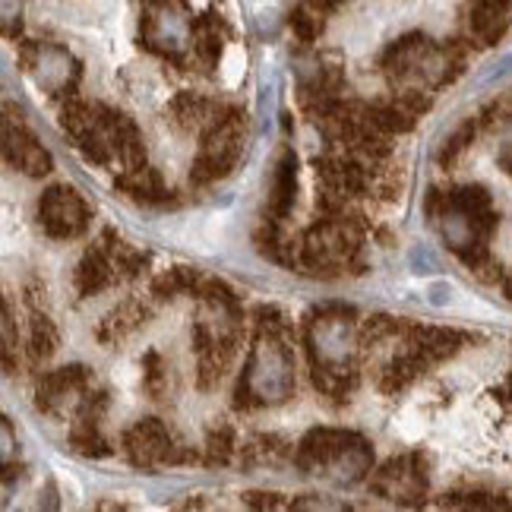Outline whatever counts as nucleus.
Segmentation results:
<instances>
[{"mask_svg": "<svg viewBox=\"0 0 512 512\" xmlns=\"http://www.w3.org/2000/svg\"><path fill=\"white\" fill-rule=\"evenodd\" d=\"M200 149L193 159V184H215L228 177L244 152V114L238 108H215L200 127Z\"/></svg>", "mask_w": 512, "mask_h": 512, "instance_id": "1", "label": "nucleus"}, {"mask_svg": "<svg viewBox=\"0 0 512 512\" xmlns=\"http://www.w3.org/2000/svg\"><path fill=\"white\" fill-rule=\"evenodd\" d=\"M358 253H361V231L354 228L351 219H345V212H339L317 222L304 234L294 260L317 275H336L358 263Z\"/></svg>", "mask_w": 512, "mask_h": 512, "instance_id": "2", "label": "nucleus"}, {"mask_svg": "<svg viewBox=\"0 0 512 512\" xmlns=\"http://www.w3.org/2000/svg\"><path fill=\"white\" fill-rule=\"evenodd\" d=\"M0 162L29 177H45L54 168L51 152L35 140V133L26 127L16 108L0 111Z\"/></svg>", "mask_w": 512, "mask_h": 512, "instance_id": "3", "label": "nucleus"}, {"mask_svg": "<svg viewBox=\"0 0 512 512\" xmlns=\"http://www.w3.org/2000/svg\"><path fill=\"white\" fill-rule=\"evenodd\" d=\"M89 219H92L89 203L67 184L48 187L42 193V200H38V222H42L45 234H51L57 241H73L86 234Z\"/></svg>", "mask_w": 512, "mask_h": 512, "instance_id": "4", "label": "nucleus"}, {"mask_svg": "<svg viewBox=\"0 0 512 512\" xmlns=\"http://www.w3.org/2000/svg\"><path fill=\"white\" fill-rule=\"evenodd\" d=\"M361 452H367L364 440H358L354 433L332 430V427H317L298 443L294 462H298V468L304 471V475H326L332 465L348 462L354 456H361Z\"/></svg>", "mask_w": 512, "mask_h": 512, "instance_id": "5", "label": "nucleus"}, {"mask_svg": "<svg viewBox=\"0 0 512 512\" xmlns=\"http://www.w3.org/2000/svg\"><path fill=\"white\" fill-rule=\"evenodd\" d=\"M427 462L418 452H408V456H399L386 462L377 478L370 481L373 494L383 497V500H392V503H421L424 494H427Z\"/></svg>", "mask_w": 512, "mask_h": 512, "instance_id": "6", "label": "nucleus"}, {"mask_svg": "<svg viewBox=\"0 0 512 512\" xmlns=\"http://www.w3.org/2000/svg\"><path fill=\"white\" fill-rule=\"evenodd\" d=\"M124 452H127V459L140 468H159V465L181 462V446L174 443L171 430L159 418L136 421L124 433Z\"/></svg>", "mask_w": 512, "mask_h": 512, "instance_id": "7", "label": "nucleus"}, {"mask_svg": "<svg viewBox=\"0 0 512 512\" xmlns=\"http://www.w3.org/2000/svg\"><path fill=\"white\" fill-rule=\"evenodd\" d=\"M468 42L478 48L497 45L509 29V0H471L468 7Z\"/></svg>", "mask_w": 512, "mask_h": 512, "instance_id": "8", "label": "nucleus"}, {"mask_svg": "<svg viewBox=\"0 0 512 512\" xmlns=\"http://www.w3.org/2000/svg\"><path fill=\"white\" fill-rule=\"evenodd\" d=\"M89 389L86 367H61L38 383V408L57 411L67 399H83Z\"/></svg>", "mask_w": 512, "mask_h": 512, "instance_id": "9", "label": "nucleus"}, {"mask_svg": "<svg viewBox=\"0 0 512 512\" xmlns=\"http://www.w3.org/2000/svg\"><path fill=\"white\" fill-rule=\"evenodd\" d=\"M117 187H121L130 200L136 203H146V206H165L171 200V190L162 181V174L143 165V168H133V171H121L117 177Z\"/></svg>", "mask_w": 512, "mask_h": 512, "instance_id": "10", "label": "nucleus"}, {"mask_svg": "<svg viewBox=\"0 0 512 512\" xmlns=\"http://www.w3.org/2000/svg\"><path fill=\"white\" fill-rule=\"evenodd\" d=\"M114 282V266H111V256L105 250V244H95L83 253L80 266H76V291L83 298H92V294L105 291Z\"/></svg>", "mask_w": 512, "mask_h": 512, "instance_id": "11", "label": "nucleus"}, {"mask_svg": "<svg viewBox=\"0 0 512 512\" xmlns=\"http://www.w3.org/2000/svg\"><path fill=\"white\" fill-rule=\"evenodd\" d=\"M294 190H298V162H294V152H282L279 168H275V181H272V196H269V212H272V225H279L294 206Z\"/></svg>", "mask_w": 512, "mask_h": 512, "instance_id": "12", "label": "nucleus"}, {"mask_svg": "<svg viewBox=\"0 0 512 512\" xmlns=\"http://www.w3.org/2000/svg\"><path fill=\"white\" fill-rule=\"evenodd\" d=\"M168 121L181 130V133H190V130H200L206 124V117L212 114V105L206 102L203 95L196 92H177L171 102H168Z\"/></svg>", "mask_w": 512, "mask_h": 512, "instance_id": "13", "label": "nucleus"}, {"mask_svg": "<svg viewBox=\"0 0 512 512\" xmlns=\"http://www.w3.org/2000/svg\"><path fill=\"white\" fill-rule=\"evenodd\" d=\"M143 320H146V307L136 304V301H127L121 307H114L102 320V326H98V339H102L105 345H117V342H124L130 332L140 329Z\"/></svg>", "mask_w": 512, "mask_h": 512, "instance_id": "14", "label": "nucleus"}, {"mask_svg": "<svg viewBox=\"0 0 512 512\" xmlns=\"http://www.w3.org/2000/svg\"><path fill=\"white\" fill-rule=\"evenodd\" d=\"M190 38H193L196 57H200V61H203L206 67H212V64L222 57V48H225V35L219 32V23H215L212 16L200 19V23H196V29L190 26Z\"/></svg>", "mask_w": 512, "mask_h": 512, "instance_id": "15", "label": "nucleus"}, {"mask_svg": "<svg viewBox=\"0 0 512 512\" xmlns=\"http://www.w3.org/2000/svg\"><path fill=\"white\" fill-rule=\"evenodd\" d=\"M32 70H35L38 80L51 86L54 76H57V80H67V73H73V61H70V54H67V51L51 48V45H42V48H35Z\"/></svg>", "mask_w": 512, "mask_h": 512, "instance_id": "16", "label": "nucleus"}, {"mask_svg": "<svg viewBox=\"0 0 512 512\" xmlns=\"http://www.w3.org/2000/svg\"><path fill=\"white\" fill-rule=\"evenodd\" d=\"M57 351V329L48 317L35 313L32 323H29V354L35 361H45Z\"/></svg>", "mask_w": 512, "mask_h": 512, "instance_id": "17", "label": "nucleus"}, {"mask_svg": "<svg viewBox=\"0 0 512 512\" xmlns=\"http://www.w3.org/2000/svg\"><path fill=\"white\" fill-rule=\"evenodd\" d=\"M291 29L298 32V38H301L304 45H310L313 38L323 32V10L313 7L310 0H307V4H301V7H294V13H291Z\"/></svg>", "mask_w": 512, "mask_h": 512, "instance_id": "18", "label": "nucleus"}, {"mask_svg": "<svg viewBox=\"0 0 512 512\" xmlns=\"http://www.w3.org/2000/svg\"><path fill=\"white\" fill-rule=\"evenodd\" d=\"M234 456V433L231 427H212L209 430V440H206V459L212 465H228Z\"/></svg>", "mask_w": 512, "mask_h": 512, "instance_id": "19", "label": "nucleus"}, {"mask_svg": "<svg viewBox=\"0 0 512 512\" xmlns=\"http://www.w3.org/2000/svg\"><path fill=\"white\" fill-rule=\"evenodd\" d=\"M475 140V124H462L456 133L449 136V143L443 146V152H440V162L446 165V168H452L459 159H462V152L468 149V143Z\"/></svg>", "mask_w": 512, "mask_h": 512, "instance_id": "20", "label": "nucleus"}, {"mask_svg": "<svg viewBox=\"0 0 512 512\" xmlns=\"http://www.w3.org/2000/svg\"><path fill=\"white\" fill-rule=\"evenodd\" d=\"M13 348H16V329H13V320L4 301H0V358H10Z\"/></svg>", "mask_w": 512, "mask_h": 512, "instance_id": "21", "label": "nucleus"}, {"mask_svg": "<svg viewBox=\"0 0 512 512\" xmlns=\"http://www.w3.org/2000/svg\"><path fill=\"white\" fill-rule=\"evenodd\" d=\"M19 26V0H0V29L13 32Z\"/></svg>", "mask_w": 512, "mask_h": 512, "instance_id": "22", "label": "nucleus"}, {"mask_svg": "<svg viewBox=\"0 0 512 512\" xmlns=\"http://www.w3.org/2000/svg\"><path fill=\"white\" fill-rule=\"evenodd\" d=\"M279 497H282V494H247L244 503L253 506V509H279V506H282Z\"/></svg>", "mask_w": 512, "mask_h": 512, "instance_id": "23", "label": "nucleus"}, {"mask_svg": "<svg viewBox=\"0 0 512 512\" xmlns=\"http://www.w3.org/2000/svg\"><path fill=\"white\" fill-rule=\"evenodd\" d=\"M310 4H313V7H320V10H329V7H336L339 0H310Z\"/></svg>", "mask_w": 512, "mask_h": 512, "instance_id": "24", "label": "nucleus"}]
</instances>
